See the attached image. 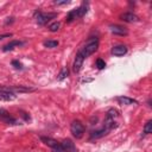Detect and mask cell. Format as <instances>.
Instances as JSON below:
<instances>
[{
	"mask_svg": "<svg viewBox=\"0 0 152 152\" xmlns=\"http://www.w3.org/2000/svg\"><path fill=\"white\" fill-rule=\"evenodd\" d=\"M97 48H99V39H97V38H91V39H89V40L86 43V45L80 50V52H81V53L84 56V58H86V57L93 55V53L97 50Z\"/></svg>",
	"mask_w": 152,
	"mask_h": 152,
	"instance_id": "1",
	"label": "cell"
},
{
	"mask_svg": "<svg viewBox=\"0 0 152 152\" xmlns=\"http://www.w3.org/2000/svg\"><path fill=\"white\" fill-rule=\"evenodd\" d=\"M70 132L72 133V135L75 138H77V139L78 138H82V135L84 133V126H83V124L81 121H78V120L72 121L71 125H70Z\"/></svg>",
	"mask_w": 152,
	"mask_h": 152,
	"instance_id": "2",
	"label": "cell"
},
{
	"mask_svg": "<svg viewBox=\"0 0 152 152\" xmlns=\"http://www.w3.org/2000/svg\"><path fill=\"white\" fill-rule=\"evenodd\" d=\"M55 17H57L56 13H43V12H36L34 13V19H36L37 24H39V25L46 24L49 20L53 19Z\"/></svg>",
	"mask_w": 152,
	"mask_h": 152,
	"instance_id": "3",
	"label": "cell"
},
{
	"mask_svg": "<svg viewBox=\"0 0 152 152\" xmlns=\"http://www.w3.org/2000/svg\"><path fill=\"white\" fill-rule=\"evenodd\" d=\"M0 120L1 121H4L5 124H7V125H19V121L15 119V118H13L6 109H4V108H0Z\"/></svg>",
	"mask_w": 152,
	"mask_h": 152,
	"instance_id": "4",
	"label": "cell"
},
{
	"mask_svg": "<svg viewBox=\"0 0 152 152\" xmlns=\"http://www.w3.org/2000/svg\"><path fill=\"white\" fill-rule=\"evenodd\" d=\"M109 30H110L112 33L118 34V36H127V34H128L127 28L124 27V26H121V25H116V24L109 25Z\"/></svg>",
	"mask_w": 152,
	"mask_h": 152,
	"instance_id": "5",
	"label": "cell"
},
{
	"mask_svg": "<svg viewBox=\"0 0 152 152\" xmlns=\"http://www.w3.org/2000/svg\"><path fill=\"white\" fill-rule=\"evenodd\" d=\"M83 61H84V56L78 51L76 57H75V61H74V65H72V69L75 72H78L82 68V64H83Z\"/></svg>",
	"mask_w": 152,
	"mask_h": 152,
	"instance_id": "6",
	"label": "cell"
},
{
	"mask_svg": "<svg viewBox=\"0 0 152 152\" xmlns=\"http://www.w3.org/2000/svg\"><path fill=\"white\" fill-rule=\"evenodd\" d=\"M120 18H121V20H124L126 23H135V21L139 20V17L137 14L132 13V12H126V13L121 14Z\"/></svg>",
	"mask_w": 152,
	"mask_h": 152,
	"instance_id": "7",
	"label": "cell"
},
{
	"mask_svg": "<svg viewBox=\"0 0 152 152\" xmlns=\"http://www.w3.org/2000/svg\"><path fill=\"white\" fill-rule=\"evenodd\" d=\"M127 52V46L126 45H122V44H119V45H115L113 49H112V53L114 56H124L125 53Z\"/></svg>",
	"mask_w": 152,
	"mask_h": 152,
	"instance_id": "8",
	"label": "cell"
},
{
	"mask_svg": "<svg viewBox=\"0 0 152 152\" xmlns=\"http://www.w3.org/2000/svg\"><path fill=\"white\" fill-rule=\"evenodd\" d=\"M116 101L120 104H125V106H131V104H137L138 103L137 100H134L132 97H128V96H118Z\"/></svg>",
	"mask_w": 152,
	"mask_h": 152,
	"instance_id": "9",
	"label": "cell"
},
{
	"mask_svg": "<svg viewBox=\"0 0 152 152\" xmlns=\"http://www.w3.org/2000/svg\"><path fill=\"white\" fill-rule=\"evenodd\" d=\"M61 145H62V147L64 148L65 152H76V146H75V144L70 139L63 140V142Z\"/></svg>",
	"mask_w": 152,
	"mask_h": 152,
	"instance_id": "10",
	"label": "cell"
},
{
	"mask_svg": "<svg viewBox=\"0 0 152 152\" xmlns=\"http://www.w3.org/2000/svg\"><path fill=\"white\" fill-rule=\"evenodd\" d=\"M14 99H15V94L0 89V100H2V101H12Z\"/></svg>",
	"mask_w": 152,
	"mask_h": 152,
	"instance_id": "11",
	"label": "cell"
},
{
	"mask_svg": "<svg viewBox=\"0 0 152 152\" xmlns=\"http://www.w3.org/2000/svg\"><path fill=\"white\" fill-rule=\"evenodd\" d=\"M24 43L23 42H20V40H12V42H10L8 44H6L4 48H2V51H5V52H7V51H12L15 46H20V45H23Z\"/></svg>",
	"mask_w": 152,
	"mask_h": 152,
	"instance_id": "12",
	"label": "cell"
},
{
	"mask_svg": "<svg viewBox=\"0 0 152 152\" xmlns=\"http://www.w3.org/2000/svg\"><path fill=\"white\" fill-rule=\"evenodd\" d=\"M40 140H42L46 146H49V147H55V146L59 145V142H58L56 139L50 138V137H40Z\"/></svg>",
	"mask_w": 152,
	"mask_h": 152,
	"instance_id": "13",
	"label": "cell"
},
{
	"mask_svg": "<svg viewBox=\"0 0 152 152\" xmlns=\"http://www.w3.org/2000/svg\"><path fill=\"white\" fill-rule=\"evenodd\" d=\"M108 132H109L108 129H106L104 127H102V128H100V129H96V131L91 132V134H90V138H91V139H99V138H101V137L106 135Z\"/></svg>",
	"mask_w": 152,
	"mask_h": 152,
	"instance_id": "14",
	"label": "cell"
},
{
	"mask_svg": "<svg viewBox=\"0 0 152 152\" xmlns=\"http://www.w3.org/2000/svg\"><path fill=\"white\" fill-rule=\"evenodd\" d=\"M106 118L112 119V120H116V119L119 118V112H118L115 108H110V109L107 110V113H106Z\"/></svg>",
	"mask_w": 152,
	"mask_h": 152,
	"instance_id": "15",
	"label": "cell"
},
{
	"mask_svg": "<svg viewBox=\"0 0 152 152\" xmlns=\"http://www.w3.org/2000/svg\"><path fill=\"white\" fill-rule=\"evenodd\" d=\"M142 131H144L145 134H150V133H152V120H148V121L145 124Z\"/></svg>",
	"mask_w": 152,
	"mask_h": 152,
	"instance_id": "16",
	"label": "cell"
},
{
	"mask_svg": "<svg viewBox=\"0 0 152 152\" xmlns=\"http://www.w3.org/2000/svg\"><path fill=\"white\" fill-rule=\"evenodd\" d=\"M68 75H69V70H68L66 68H63V69L61 70V72L58 74V80H59V81H62V80H64Z\"/></svg>",
	"mask_w": 152,
	"mask_h": 152,
	"instance_id": "17",
	"label": "cell"
},
{
	"mask_svg": "<svg viewBox=\"0 0 152 152\" xmlns=\"http://www.w3.org/2000/svg\"><path fill=\"white\" fill-rule=\"evenodd\" d=\"M59 26H61L59 21H55V23H52V24L49 26V30H50L51 32H56V31L59 30Z\"/></svg>",
	"mask_w": 152,
	"mask_h": 152,
	"instance_id": "18",
	"label": "cell"
},
{
	"mask_svg": "<svg viewBox=\"0 0 152 152\" xmlns=\"http://www.w3.org/2000/svg\"><path fill=\"white\" fill-rule=\"evenodd\" d=\"M44 46H46V48H56V46H58V42L57 40H46V42H44Z\"/></svg>",
	"mask_w": 152,
	"mask_h": 152,
	"instance_id": "19",
	"label": "cell"
},
{
	"mask_svg": "<svg viewBox=\"0 0 152 152\" xmlns=\"http://www.w3.org/2000/svg\"><path fill=\"white\" fill-rule=\"evenodd\" d=\"M96 66H97V69H103V68L106 66L104 61H103V59H101V58L96 59Z\"/></svg>",
	"mask_w": 152,
	"mask_h": 152,
	"instance_id": "20",
	"label": "cell"
},
{
	"mask_svg": "<svg viewBox=\"0 0 152 152\" xmlns=\"http://www.w3.org/2000/svg\"><path fill=\"white\" fill-rule=\"evenodd\" d=\"M52 152H65V151H64V148L62 147V145L59 144V145H57V146L52 147Z\"/></svg>",
	"mask_w": 152,
	"mask_h": 152,
	"instance_id": "21",
	"label": "cell"
},
{
	"mask_svg": "<svg viewBox=\"0 0 152 152\" xmlns=\"http://www.w3.org/2000/svg\"><path fill=\"white\" fill-rule=\"evenodd\" d=\"M12 65H13L15 69H23V65H21V63H19L18 61H12Z\"/></svg>",
	"mask_w": 152,
	"mask_h": 152,
	"instance_id": "22",
	"label": "cell"
},
{
	"mask_svg": "<svg viewBox=\"0 0 152 152\" xmlns=\"http://www.w3.org/2000/svg\"><path fill=\"white\" fill-rule=\"evenodd\" d=\"M55 4H56V5H66V4H69V1H68V0H64V1H57V0H56Z\"/></svg>",
	"mask_w": 152,
	"mask_h": 152,
	"instance_id": "23",
	"label": "cell"
},
{
	"mask_svg": "<svg viewBox=\"0 0 152 152\" xmlns=\"http://www.w3.org/2000/svg\"><path fill=\"white\" fill-rule=\"evenodd\" d=\"M12 37V33H5V34H0V39H4V38H10Z\"/></svg>",
	"mask_w": 152,
	"mask_h": 152,
	"instance_id": "24",
	"label": "cell"
}]
</instances>
